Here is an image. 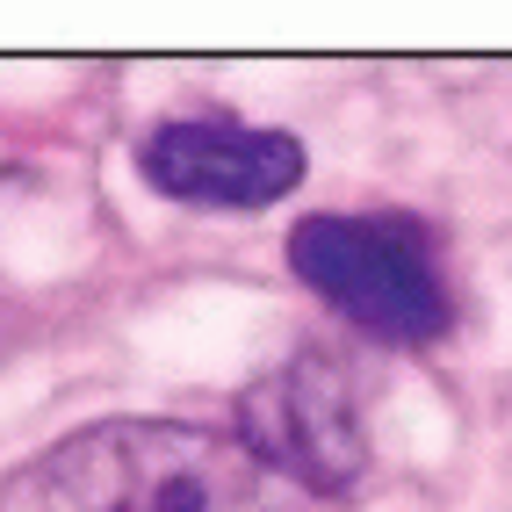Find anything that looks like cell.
<instances>
[{
    "label": "cell",
    "mask_w": 512,
    "mask_h": 512,
    "mask_svg": "<svg viewBox=\"0 0 512 512\" xmlns=\"http://www.w3.org/2000/svg\"><path fill=\"white\" fill-rule=\"evenodd\" d=\"M0 512H282L238 433L195 419H94L0 476Z\"/></svg>",
    "instance_id": "1"
},
{
    "label": "cell",
    "mask_w": 512,
    "mask_h": 512,
    "mask_svg": "<svg viewBox=\"0 0 512 512\" xmlns=\"http://www.w3.org/2000/svg\"><path fill=\"white\" fill-rule=\"evenodd\" d=\"M289 267L318 303L383 347H433L455 325L440 238L404 210H325L289 231Z\"/></svg>",
    "instance_id": "2"
},
{
    "label": "cell",
    "mask_w": 512,
    "mask_h": 512,
    "mask_svg": "<svg viewBox=\"0 0 512 512\" xmlns=\"http://www.w3.org/2000/svg\"><path fill=\"white\" fill-rule=\"evenodd\" d=\"M238 440L275 476L282 491L347 498L368 476V426H361V383L332 347H303L260 383L238 390Z\"/></svg>",
    "instance_id": "3"
},
{
    "label": "cell",
    "mask_w": 512,
    "mask_h": 512,
    "mask_svg": "<svg viewBox=\"0 0 512 512\" xmlns=\"http://www.w3.org/2000/svg\"><path fill=\"white\" fill-rule=\"evenodd\" d=\"M138 174L188 210H267L303 181V145L238 116H174L145 130Z\"/></svg>",
    "instance_id": "4"
}]
</instances>
